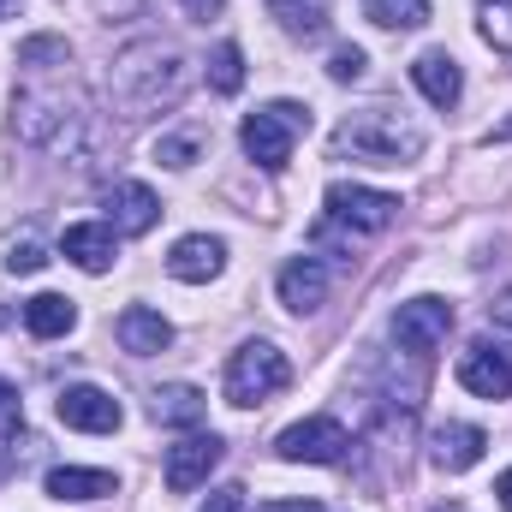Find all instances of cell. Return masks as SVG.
I'll use <instances>...</instances> for the list:
<instances>
[{"label":"cell","mask_w":512,"mask_h":512,"mask_svg":"<svg viewBox=\"0 0 512 512\" xmlns=\"http://www.w3.org/2000/svg\"><path fill=\"white\" fill-rule=\"evenodd\" d=\"M191 84V66L179 48L167 42H131L108 72V96L120 108V120H155L161 108H173Z\"/></svg>","instance_id":"6da1fadb"},{"label":"cell","mask_w":512,"mask_h":512,"mask_svg":"<svg viewBox=\"0 0 512 512\" xmlns=\"http://www.w3.org/2000/svg\"><path fill=\"white\" fill-rule=\"evenodd\" d=\"M423 126L405 114V108H393V102H376V108H364V114H352V120H340L334 131V161H364V167H405V161H417L423 155Z\"/></svg>","instance_id":"7a4b0ae2"},{"label":"cell","mask_w":512,"mask_h":512,"mask_svg":"<svg viewBox=\"0 0 512 512\" xmlns=\"http://www.w3.org/2000/svg\"><path fill=\"white\" fill-rule=\"evenodd\" d=\"M304 131H310V108H298V102H268V108L245 114L239 143H245V155H251L262 173H280V167L292 161V149H298Z\"/></svg>","instance_id":"3957f363"},{"label":"cell","mask_w":512,"mask_h":512,"mask_svg":"<svg viewBox=\"0 0 512 512\" xmlns=\"http://www.w3.org/2000/svg\"><path fill=\"white\" fill-rule=\"evenodd\" d=\"M286 382H292V364H286V352L274 340H245L227 358V405H245L251 411L262 399H274Z\"/></svg>","instance_id":"277c9868"},{"label":"cell","mask_w":512,"mask_h":512,"mask_svg":"<svg viewBox=\"0 0 512 512\" xmlns=\"http://www.w3.org/2000/svg\"><path fill=\"white\" fill-rule=\"evenodd\" d=\"M346 447H352V435H346V423H334V417H304V423L280 429V441H274V453H280L286 465H340Z\"/></svg>","instance_id":"5b68a950"},{"label":"cell","mask_w":512,"mask_h":512,"mask_svg":"<svg viewBox=\"0 0 512 512\" xmlns=\"http://www.w3.org/2000/svg\"><path fill=\"white\" fill-rule=\"evenodd\" d=\"M328 227H352V233H382L393 227V215H399V197H387V191H370V185H328Z\"/></svg>","instance_id":"8992f818"},{"label":"cell","mask_w":512,"mask_h":512,"mask_svg":"<svg viewBox=\"0 0 512 512\" xmlns=\"http://www.w3.org/2000/svg\"><path fill=\"white\" fill-rule=\"evenodd\" d=\"M447 334H453V304L447 298H411V304L393 310V340L411 358H429Z\"/></svg>","instance_id":"52a82bcc"},{"label":"cell","mask_w":512,"mask_h":512,"mask_svg":"<svg viewBox=\"0 0 512 512\" xmlns=\"http://www.w3.org/2000/svg\"><path fill=\"white\" fill-rule=\"evenodd\" d=\"M221 459H227V441H221V435H185V441H173V447H167V489H173V495L203 489Z\"/></svg>","instance_id":"ba28073f"},{"label":"cell","mask_w":512,"mask_h":512,"mask_svg":"<svg viewBox=\"0 0 512 512\" xmlns=\"http://www.w3.org/2000/svg\"><path fill=\"white\" fill-rule=\"evenodd\" d=\"M54 411H60V423H66V429H84V435H114V429L126 423L120 399H114V393H102V387H90V382L66 387V393L54 399Z\"/></svg>","instance_id":"9c48e42d"},{"label":"cell","mask_w":512,"mask_h":512,"mask_svg":"<svg viewBox=\"0 0 512 512\" xmlns=\"http://www.w3.org/2000/svg\"><path fill=\"white\" fill-rule=\"evenodd\" d=\"M459 387L477 399H512V358L489 340H471L459 352Z\"/></svg>","instance_id":"30bf717a"},{"label":"cell","mask_w":512,"mask_h":512,"mask_svg":"<svg viewBox=\"0 0 512 512\" xmlns=\"http://www.w3.org/2000/svg\"><path fill=\"white\" fill-rule=\"evenodd\" d=\"M102 209H108V227L114 233H149L155 221H161V203H155V191L149 185H137V179H120V185H108V197H102Z\"/></svg>","instance_id":"8fae6325"},{"label":"cell","mask_w":512,"mask_h":512,"mask_svg":"<svg viewBox=\"0 0 512 512\" xmlns=\"http://www.w3.org/2000/svg\"><path fill=\"white\" fill-rule=\"evenodd\" d=\"M227 268V239H215V233H185L173 256H167V274L173 280H185V286H203V280H215Z\"/></svg>","instance_id":"7c38bea8"},{"label":"cell","mask_w":512,"mask_h":512,"mask_svg":"<svg viewBox=\"0 0 512 512\" xmlns=\"http://www.w3.org/2000/svg\"><path fill=\"white\" fill-rule=\"evenodd\" d=\"M280 304H286L292 316H316V310L328 304V268H322L316 256H292V262L280 268Z\"/></svg>","instance_id":"4fadbf2b"},{"label":"cell","mask_w":512,"mask_h":512,"mask_svg":"<svg viewBox=\"0 0 512 512\" xmlns=\"http://www.w3.org/2000/svg\"><path fill=\"white\" fill-rule=\"evenodd\" d=\"M489 453V435L477 429V423H441L435 435H429V459L447 471V477H459V471H471L477 459Z\"/></svg>","instance_id":"5bb4252c"},{"label":"cell","mask_w":512,"mask_h":512,"mask_svg":"<svg viewBox=\"0 0 512 512\" xmlns=\"http://www.w3.org/2000/svg\"><path fill=\"white\" fill-rule=\"evenodd\" d=\"M411 84H417L435 108H453V102L465 96V72H459V60H453L447 48L417 54V60H411Z\"/></svg>","instance_id":"9a60e30c"},{"label":"cell","mask_w":512,"mask_h":512,"mask_svg":"<svg viewBox=\"0 0 512 512\" xmlns=\"http://www.w3.org/2000/svg\"><path fill=\"white\" fill-rule=\"evenodd\" d=\"M120 346H126L131 358H155V352H167L173 346V322L161 316V310H149V304H131L120 310Z\"/></svg>","instance_id":"2e32d148"},{"label":"cell","mask_w":512,"mask_h":512,"mask_svg":"<svg viewBox=\"0 0 512 512\" xmlns=\"http://www.w3.org/2000/svg\"><path fill=\"white\" fill-rule=\"evenodd\" d=\"M42 489L54 501H108V495H120V477L114 471H84V465H54L42 477Z\"/></svg>","instance_id":"e0dca14e"},{"label":"cell","mask_w":512,"mask_h":512,"mask_svg":"<svg viewBox=\"0 0 512 512\" xmlns=\"http://www.w3.org/2000/svg\"><path fill=\"white\" fill-rule=\"evenodd\" d=\"M60 251L72 256L84 274H108V268H114V227H108V221H84V227H66Z\"/></svg>","instance_id":"ac0fdd59"},{"label":"cell","mask_w":512,"mask_h":512,"mask_svg":"<svg viewBox=\"0 0 512 512\" xmlns=\"http://www.w3.org/2000/svg\"><path fill=\"white\" fill-rule=\"evenodd\" d=\"M24 328H30L36 340H66V334L78 328V304L60 298V292H36V298L24 304Z\"/></svg>","instance_id":"d6986e66"},{"label":"cell","mask_w":512,"mask_h":512,"mask_svg":"<svg viewBox=\"0 0 512 512\" xmlns=\"http://www.w3.org/2000/svg\"><path fill=\"white\" fill-rule=\"evenodd\" d=\"M149 411H155V423H173V429H197V423H203V411H209V399H203L197 387L173 382V387H155Z\"/></svg>","instance_id":"ffe728a7"},{"label":"cell","mask_w":512,"mask_h":512,"mask_svg":"<svg viewBox=\"0 0 512 512\" xmlns=\"http://www.w3.org/2000/svg\"><path fill=\"white\" fill-rule=\"evenodd\" d=\"M364 18L382 30H423L429 24V0H364Z\"/></svg>","instance_id":"44dd1931"},{"label":"cell","mask_w":512,"mask_h":512,"mask_svg":"<svg viewBox=\"0 0 512 512\" xmlns=\"http://www.w3.org/2000/svg\"><path fill=\"white\" fill-rule=\"evenodd\" d=\"M268 12L292 30V36H316L328 24V0H268Z\"/></svg>","instance_id":"7402d4cb"},{"label":"cell","mask_w":512,"mask_h":512,"mask_svg":"<svg viewBox=\"0 0 512 512\" xmlns=\"http://www.w3.org/2000/svg\"><path fill=\"white\" fill-rule=\"evenodd\" d=\"M477 30L495 54L512 60V0H477Z\"/></svg>","instance_id":"603a6c76"},{"label":"cell","mask_w":512,"mask_h":512,"mask_svg":"<svg viewBox=\"0 0 512 512\" xmlns=\"http://www.w3.org/2000/svg\"><path fill=\"white\" fill-rule=\"evenodd\" d=\"M18 66L54 72V66H72V48H66V36H30V42H18Z\"/></svg>","instance_id":"cb8c5ba5"},{"label":"cell","mask_w":512,"mask_h":512,"mask_svg":"<svg viewBox=\"0 0 512 512\" xmlns=\"http://www.w3.org/2000/svg\"><path fill=\"white\" fill-rule=\"evenodd\" d=\"M209 84H215L221 96H239V90H245V54H239V42H221V48L209 54Z\"/></svg>","instance_id":"d4e9b609"},{"label":"cell","mask_w":512,"mask_h":512,"mask_svg":"<svg viewBox=\"0 0 512 512\" xmlns=\"http://www.w3.org/2000/svg\"><path fill=\"white\" fill-rule=\"evenodd\" d=\"M203 149H209L203 131H167V137L155 143V161H161V167H197Z\"/></svg>","instance_id":"484cf974"},{"label":"cell","mask_w":512,"mask_h":512,"mask_svg":"<svg viewBox=\"0 0 512 512\" xmlns=\"http://www.w3.org/2000/svg\"><path fill=\"white\" fill-rule=\"evenodd\" d=\"M370 72V54L364 48H334V60H328V78L334 84H358Z\"/></svg>","instance_id":"4316f807"},{"label":"cell","mask_w":512,"mask_h":512,"mask_svg":"<svg viewBox=\"0 0 512 512\" xmlns=\"http://www.w3.org/2000/svg\"><path fill=\"white\" fill-rule=\"evenodd\" d=\"M18 429H24V399H18L12 382H0V447H6Z\"/></svg>","instance_id":"83f0119b"},{"label":"cell","mask_w":512,"mask_h":512,"mask_svg":"<svg viewBox=\"0 0 512 512\" xmlns=\"http://www.w3.org/2000/svg\"><path fill=\"white\" fill-rule=\"evenodd\" d=\"M48 256H42V245L36 239H12V251H6V274H36Z\"/></svg>","instance_id":"f1b7e54d"},{"label":"cell","mask_w":512,"mask_h":512,"mask_svg":"<svg viewBox=\"0 0 512 512\" xmlns=\"http://www.w3.org/2000/svg\"><path fill=\"white\" fill-rule=\"evenodd\" d=\"M179 6H185V18H197V24H209V18L227 12V0H179Z\"/></svg>","instance_id":"f546056e"},{"label":"cell","mask_w":512,"mask_h":512,"mask_svg":"<svg viewBox=\"0 0 512 512\" xmlns=\"http://www.w3.org/2000/svg\"><path fill=\"white\" fill-rule=\"evenodd\" d=\"M203 512H245V489H215Z\"/></svg>","instance_id":"4dcf8cb0"},{"label":"cell","mask_w":512,"mask_h":512,"mask_svg":"<svg viewBox=\"0 0 512 512\" xmlns=\"http://www.w3.org/2000/svg\"><path fill=\"white\" fill-rule=\"evenodd\" d=\"M90 6H96L102 18H131V12H137L143 0H90Z\"/></svg>","instance_id":"1f68e13d"},{"label":"cell","mask_w":512,"mask_h":512,"mask_svg":"<svg viewBox=\"0 0 512 512\" xmlns=\"http://www.w3.org/2000/svg\"><path fill=\"white\" fill-rule=\"evenodd\" d=\"M256 512H316V501H274V507H256Z\"/></svg>","instance_id":"d6a6232c"},{"label":"cell","mask_w":512,"mask_h":512,"mask_svg":"<svg viewBox=\"0 0 512 512\" xmlns=\"http://www.w3.org/2000/svg\"><path fill=\"white\" fill-rule=\"evenodd\" d=\"M495 495H501V507L512 512V471H501V483H495Z\"/></svg>","instance_id":"836d02e7"},{"label":"cell","mask_w":512,"mask_h":512,"mask_svg":"<svg viewBox=\"0 0 512 512\" xmlns=\"http://www.w3.org/2000/svg\"><path fill=\"white\" fill-rule=\"evenodd\" d=\"M489 316H495V322H501V328H512V298H501V304H495V310H489Z\"/></svg>","instance_id":"e575fe53"},{"label":"cell","mask_w":512,"mask_h":512,"mask_svg":"<svg viewBox=\"0 0 512 512\" xmlns=\"http://www.w3.org/2000/svg\"><path fill=\"white\" fill-rule=\"evenodd\" d=\"M483 143H512V120H501V126L489 131V137H483Z\"/></svg>","instance_id":"d590c367"},{"label":"cell","mask_w":512,"mask_h":512,"mask_svg":"<svg viewBox=\"0 0 512 512\" xmlns=\"http://www.w3.org/2000/svg\"><path fill=\"white\" fill-rule=\"evenodd\" d=\"M18 12V0H0V18H12Z\"/></svg>","instance_id":"8d00e7d4"},{"label":"cell","mask_w":512,"mask_h":512,"mask_svg":"<svg viewBox=\"0 0 512 512\" xmlns=\"http://www.w3.org/2000/svg\"><path fill=\"white\" fill-rule=\"evenodd\" d=\"M0 328H6V310H0Z\"/></svg>","instance_id":"74e56055"},{"label":"cell","mask_w":512,"mask_h":512,"mask_svg":"<svg viewBox=\"0 0 512 512\" xmlns=\"http://www.w3.org/2000/svg\"><path fill=\"white\" fill-rule=\"evenodd\" d=\"M441 512H459V507H441Z\"/></svg>","instance_id":"f35d334b"}]
</instances>
